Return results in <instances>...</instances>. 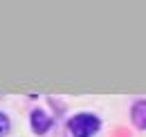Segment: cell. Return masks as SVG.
Wrapping results in <instances>:
<instances>
[{
	"mask_svg": "<svg viewBox=\"0 0 146 137\" xmlns=\"http://www.w3.org/2000/svg\"><path fill=\"white\" fill-rule=\"evenodd\" d=\"M68 128H70V133L74 137H92L101 128V119L97 115H92V112H79L70 119Z\"/></svg>",
	"mask_w": 146,
	"mask_h": 137,
	"instance_id": "cell-1",
	"label": "cell"
},
{
	"mask_svg": "<svg viewBox=\"0 0 146 137\" xmlns=\"http://www.w3.org/2000/svg\"><path fill=\"white\" fill-rule=\"evenodd\" d=\"M29 121H32V128H34V133H36V135L47 133V130H50V126H52V117H50L47 112L38 110V108H36V110H32Z\"/></svg>",
	"mask_w": 146,
	"mask_h": 137,
	"instance_id": "cell-2",
	"label": "cell"
},
{
	"mask_svg": "<svg viewBox=\"0 0 146 137\" xmlns=\"http://www.w3.org/2000/svg\"><path fill=\"white\" fill-rule=\"evenodd\" d=\"M130 119H133V124H135L139 130H146V99H139V101L133 103V108H130Z\"/></svg>",
	"mask_w": 146,
	"mask_h": 137,
	"instance_id": "cell-3",
	"label": "cell"
},
{
	"mask_svg": "<svg viewBox=\"0 0 146 137\" xmlns=\"http://www.w3.org/2000/svg\"><path fill=\"white\" fill-rule=\"evenodd\" d=\"M9 133V117L5 112H0V137H5Z\"/></svg>",
	"mask_w": 146,
	"mask_h": 137,
	"instance_id": "cell-4",
	"label": "cell"
}]
</instances>
